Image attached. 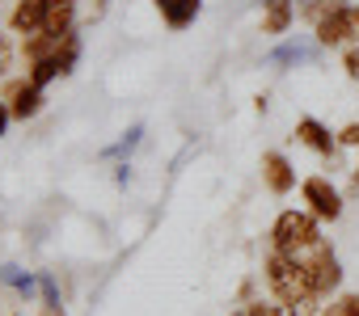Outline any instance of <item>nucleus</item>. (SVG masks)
<instances>
[{"label": "nucleus", "mask_w": 359, "mask_h": 316, "mask_svg": "<svg viewBox=\"0 0 359 316\" xmlns=\"http://www.w3.org/2000/svg\"><path fill=\"white\" fill-rule=\"evenodd\" d=\"M309 51L300 47V43H287V47H279L275 55H271V64H296V59H304Z\"/></svg>", "instance_id": "obj_17"}, {"label": "nucleus", "mask_w": 359, "mask_h": 316, "mask_svg": "<svg viewBox=\"0 0 359 316\" xmlns=\"http://www.w3.org/2000/svg\"><path fill=\"white\" fill-rule=\"evenodd\" d=\"M9 26H13V34H22V38L39 34V30L47 26V0H18L13 13H9Z\"/></svg>", "instance_id": "obj_6"}, {"label": "nucleus", "mask_w": 359, "mask_h": 316, "mask_svg": "<svg viewBox=\"0 0 359 316\" xmlns=\"http://www.w3.org/2000/svg\"><path fill=\"white\" fill-rule=\"evenodd\" d=\"M296 139L304 148H313L317 156H334L338 152V135H330V127H321L317 118H300L296 122Z\"/></svg>", "instance_id": "obj_9"}, {"label": "nucleus", "mask_w": 359, "mask_h": 316, "mask_svg": "<svg viewBox=\"0 0 359 316\" xmlns=\"http://www.w3.org/2000/svg\"><path fill=\"white\" fill-rule=\"evenodd\" d=\"M5 101H9V114H13V118H34V114L43 110V89H39L30 76H26V80H13Z\"/></svg>", "instance_id": "obj_7"}, {"label": "nucleus", "mask_w": 359, "mask_h": 316, "mask_svg": "<svg viewBox=\"0 0 359 316\" xmlns=\"http://www.w3.org/2000/svg\"><path fill=\"white\" fill-rule=\"evenodd\" d=\"M321 316H359V295H342L330 312H321Z\"/></svg>", "instance_id": "obj_18"}, {"label": "nucleus", "mask_w": 359, "mask_h": 316, "mask_svg": "<svg viewBox=\"0 0 359 316\" xmlns=\"http://www.w3.org/2000/svg\"><path fill=\"white\" fill-rule=\"evenodd\" d=\"M271 240H275V249L287 253V257L313 249V245L321 240V232H317V215H309V211H283V215L275 220V228H271Z\"/></svg>", "instance_id": "obj_2"}, {"label": "nucleus", "mask_w": 359, "mask_h": 316, "mask_svg": "<svg viewBox=\"0 0 359 316\" xmlns=\"http://www.w3.org/2000/svg\"><path fill=\"white\" fill-rule=\"evenodd\" d=\"M43 316H64V312L60 308H43Z\"/></svg>", "instance_id": "obj_25"}, {"label": "nucleus", "mask_w": 359, "mask_h": 316, "mask_svg": "<svg viewBox=\"0 0 359 316\" xmlns=\"http://www.w3.org/2000/svg\"><path fill=\"white\" fill-rule=\"evenodd\" d=\"M262 182H266L271 194H287L296 186V169L287 165V156H279V152H266L262 156Z\"/></svg>", "instance_id": "obj_8"}, {"label": "nucleus", "mask_w": 359, "mask_h": 316, "mask_svg": "<svg viewBox=\"0 0 359 316\" xmlns=\"http://www.w3.org/2000/svg\"><path fill=\"white\" fill-rule=\"evenodd\" d=\"M338 143H346V148H359V122L342 127V131H338Z\"/></svg>", "instance_id": "obj_22"}, {"label": "nucleus", "mask_w": 359, "mask_h": 316, "mask_svg": "<svg viewBox=\"0 0 359 316\" xmlns=\"http://www.w3.org/2000/svg\"><path fill=\"white\" fill-rule=\"evenodd\" d=\"M140 135H144V127H131V131H127V139H118V143L110 148V156H118V152H131V148L140 143Z\"/></svg>", "instance_id": "obj_19"}, {"label": "nucleus", "mask_w": 359, "mask_h": 316, "mask_svg": "<svg viewBox=\"0 0 359 316\" xmlns=\"http://www.w3.org/2000/svg\"><path fill=\"white\" fill-rule=\"evenodd\" d=\"M0 282L13 287V291H22V295H30V291H34V278H30V274H22L18 266H5V270H0Z\"/></svg>", "instance_id": "obj_15"}, {"label": "nucleus", "mask_w": 359, "mask_h": 316, "mask_svg": "<svg viewBox=\"0 0 359 316\" xmlns=\"http://www.w3.org/2000/svg\"><path fill=\"white\" fill-rule=\"evenodd\" d=\"M9 118H13V114H9V101H5V97H0V135H5V131H9Z\"/></svg>", "instance_id": "obj_24"}, {"label": "nucleus", "mask_w": 359, "mask_h": 316, "mask_svg": "<svg viewBox=\"0 0 359 316\" xmlns=\"http://www.w3.org/2000/svg\"><path fill=\"white\" fill-rule=\"evenodd\" d=\"M355 190H359V165H355Z\"/></svg>", "instance_id": "obj_26"}, {"label": "nucleus", "mask_w": 359, "mask_h": 316, "mask_svg": "<svg viewBox=\"0 0 359 316\" xmlns=\"http://www.w3.org/2000/svg\"><path fill=\"white\" fill-rule=\"evenodd\" d=\"M199 9H203V0H156V13H161L165 26H173V30H187V26L199 17Z\"/></svg>", "instance_id": "obj_10"}, {"label": "nucleus", "mask_w": 359, "mask_h": 316, "mask_svg": "<svg viewBox=\"0 0 359 316\" xmlns=\"http://www.w3.org/2000/svg\"><path fill=\"white\" fill-rule=\"evenodd\" d=\"M72 26H76V0H47V34H55V38H64V34H72Z\"/></svg>", "instance_id": "obj_11"}, {"label": "nucleus", "mask_w": 359, "mask_h": 316, "mask_svg": "<svg viewBox=\"0 0 359 316\" xmlns=\"http://www.w3.org/2000/svg\"><path fill=\"white\" fill-rule=\"evenodd\" d=\"M304 274H309V282H313V291H317V299L321 295H330L338 282H342V266H338V257H334V249L325 245V240H317L313 249H304V253H296L292 257Z\"/></svg>", "instance_id": "obj_3"}, {"label": "nucleus", "mask_w": 359, "mask_h": 316, "mask_svg": "<svg viewBox=\"0 0 359 316\" xmlns=\"http://www.w3.org/2000/svg\"><path fill=\"white\" fill-rule=\"evenodd\" d=\"M262 5H275V0H262Z\"/></svg>", "instance_id": "obj_27"}, {"label": "nucleus", "mask_w": 359, "mask_h": 316, "mask_svg": "<svg viewBox=\"0 0 359 316\" xmlns=\"http://www.w3.org/2000/svg\"><path fill=\"white\" fill-rule=\"evenodd\" d=\"M317 43L321 47H351V43H359V5H346V9L330 13L325 22H317Z\"/></svg>", "instance_id": "obj_4"}, {"label": "nucleus", "mask_w": 359, "mask_h": 316, "mask_svg": "<svg viewBox=\"0 0 359 316\" xmlns=\"http://www.w3.org/2000/svg\"><path fill=\"white\" fill-rule=\"evenodd\" d=\"M342 68H346V76H351V80H359V47H346Z\"/></svg>", "instance_id": "obj_20"}, {"label": "nucleus", "mask_w": 359, "mask_h": 316, "mask_svg": "<svg viewBox=\"0 0 359 316\" xmlns=\"http://www.w3.org/2000/svg\"><path fill=\"white\" fill-rule=\"evenodd\" d=\"M43 299H47V308H60V295H55V278L51 274H43Z\"/></svg>", "instance_id": "obj_21"}, {"label": "nucleus", "mask_w": 359, "mask_h": 316, "mask_svg": "<svg viewBox=\"0 0 359 316\" xmlns=\"http://www.w3.org/2000/svg\"><path fill=\"white\" fill-rule=\"evenodd\" d=\"M55 76H64V72H60V64H55V55H51V59H39V64H30V80H34L39 89H47Z\"/></svg>", "instance_id": "obj_14"}, {"label": "nucleus", "mask_w": 359, "mask_h": 316, "mask_svg": "<svg viewBox=\"0 0 359 316\" xmlns=\"http://www.w3.org/2000/svg\"><path fill=\"white\" fill-rule=\"evenodd\" d=\"M300 194H304V203H309V215H317V220H338V215H342V194H338L325 178H309V182L300 186Z\"/></svg>", "instance_id": "obj_5"}, {"label": "nucleus", "mask_w": 359, "mask_h": 316, "mask_svg": "<svg viewBox=\"0 0 359 316\" xmlns=\"http://www.w3.org/2000/svg\"><path fill=\"white\" fill-rule=\"evenodd\" d=\"M262 274H266V287H271V295H275L279 303H287V308H309V303H317V291H313L309 274H304L287 253L275 249V253L266 257Z\"/></svg>", "instance_id": "obj_1"}, {"label": "nucleus", "mask_w": 359, "mask_h": 316, "mask_svg": "<svg viewBox=\"0 0 359 316\" xmlns=\"http://www.w3.org/2000/svg\"><path fill=\"white\" fill-rule=\"evenodd\" d=\"M237 316H245V312H237Z\"/></svg>", "instance_id": "obj_28"}, {"label": "nucleus", "mask_w": 359, "mask_h": 316, "mask_svg": "<svg viewBox=\"0 0 359 316\" xmlns=\"http://www.w3.org/2000/svg\"><path fill=\"white\" fill-rule=\"evenodd\" d=\"M338 9H346V0H296V17H304V22H325L330 13H338Z\"/></svg>", "instance_id": "obj_13"}, {"label": "nucleus", "mask_w": 359, "mask_h": 316, "mask_svg": "<svg viewBox=\"0 0 359 316\" xmlns=\"http://www.w3.org/2000/svg\"><path fill=\"white\" fill-rule=\"evenodd\" d=\"M245 316H296V308H287V303H250L245 308Z\"/></svg>", "instance_id": "obj_16"}, {"label": "nucleus", "mask_w": 359, "mask_h": 316, "mask_svg": "<svg viewBox=\"0 0 359 316\" xmlns=\"http://www.w3.org/2000/svg\"><path fill=\"white\" fill-rule=\"evenodd\" d=\"M9 68H13V47H9L5 38H0V76H5Z\"/></svg>", "instance_id": "obj_23"}, {"label": "nucleus", "mask_w": 359, "mask_h": 316, "mask_svg": "<svg viewBox=\"0 0 359 316\" xmlns=\"http://www.w3.org/2000/svg\"><path fill=\"white\" fill-rule=\"evenodd\" d=\"M296 22V5L292 0H275L262 13V34H287V26Z\"/></svg>", "instance_id": "obj_12"}]
</instances>
